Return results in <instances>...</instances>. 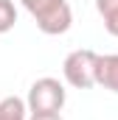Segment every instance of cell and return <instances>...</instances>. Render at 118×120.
<instances>
[{"instance_id":"obj_3","label":"cell","mask_w":118,"mask_h":120,"mask_svg":"<svg viewBox=\"0 0 118 120\" xmlns=\"http://www.w3.org/2000/svg\"><path fill=\"white\" fill-rule=\"evenodd\" d=\"M67 101V92H65V84L59 78H51V75H42L31 84L28 95H25V103H28L31 115H56L62 112Z\"/></svg>"},{"instance_id":"obj_1","label":"cell","mask_w":118,"mask_h":120,"mask_svg":"<svg viewBox=\"0 0 118 120\" xmlns=\"http://www.w3.org/2000/svg\"><path fill=\"white\" fill-rule=\"evenodd\" d=\"M37 22V28L48 36H59L73 25V11L67 0H20Z\"/></svg>"},{"instance_id":"obj_5","label":"cell","mask_w":118,"mask_h":120,"mask_svg":"<svg viewBox=\"0 0 118 120\" xmlns=\"http://www.w3.org/2000/svg\"><path fill=\"white\" fill-rule=\"evenodd\" d=\"M28 103L25 98H17V95H6L0 101V120H28Z\"/></svg>"},{"instance_id":"obj_7","label":"cell","mask_w":118,"mask_h":120,"mask_svg":"<svg viewBox=\"0 0 118 120\" xmlns=\"http://www.w3.org/2000/svg\"><path fill=\"white\" fill-rule=\"evenodd\" d=\"M14 25H17V6H14V0H0V34H8Z\"/></svg>"},{"instance_id":"obj_8","label":"cell","mask_w":118,"mask_h":120,"mask_svg":"<svg viewBox=\"0 0 118 120\" xmlns=\"http://www.w3.org/2000/svg\"><path fill=\"white\" fill-rule=\"evenodd\" d=\"M28 120H62V115H59V112L56 115H31Z\"/></svg>"},{"instance_id":"obj_2","label":"cell","mask_w":118,"mask_h":120,"mask_svg":"<svg viewBox=\"0 0 118 120\" xmlns=\"http://www.w3.org/2000/svg\"><path fill=\"white\" fill-rule=\"evenodd\" d=\"M98 59L101 53L90 50V48H79L73 53H67L62 61V75L73 90H93L98 87Z\"/></svg>"},{"instance_id":"obj_6","label":"cell","mask_w":118,"mask_h":120,"mask_svg":"<svg viewBox=\"0 0 118 120\" xmlns=\"http://www.w3.org/2000/svg\"><path fill=\"white\" fill-rule=\"evenodd\" d=\"M96 11L101 14L107 34L118 36V0H96Z\"/></svg>"},{"instance_id":"obj_4","label":"cell","mask_w":118,"mask_h":120,"mask_svg":"<svg viewBox=\"0 0 118 120\" xmlns=\"http://www.w3.org/2000/svg\"><path fill=\"white\" fill-rule=\"evenodd\" d=\"M98 87L118 95V53H104L98 59Z\"/></svg>"}]
</instances>
